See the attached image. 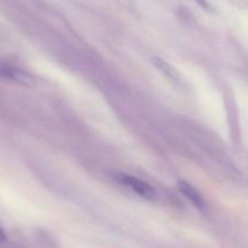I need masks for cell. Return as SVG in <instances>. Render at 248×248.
Here are the masks:
<instances>
[{"mask_svg":"<svg viewBox=\"0 0 248 248\" xmlns=\"http://www.w3.org/2000/svg\"><path fill=\"white\" fill-rule=\"evenodd\" d=\"M177 188H178L179 193H181L182 195L186 196V200H188L194 207L198 208L199 211H206L207 203H206L203 196L201 195V193L195 188V186H191V184L186 181H178Z\"/></svg>","mask_w":248,"mask_h":248,"instance_id":"cell-3","label":"cell"},{"mask_svg":"<svg viewBox=\"0 0 248 248\" xmlns=\"http://www.w3.org/2000/svg\"><path fill=\"white\" fill-rule=\"evenodd\" d=\"M152 63L161 74H164L165 77L170 80V81H172L173 84L177 85H183V78H182V75L179 74V72L173 67V65H171L170 63H167L166 61L162 60V58L160 57H153Z\"/></svg>","mask_w":248,"mask_h":248,"instance_id":"cell-4","label":"cell"},{"mask_svg":"<svg viewBox=\"0 0 248 248\" xmlns=\"http://www.w3.org/2000/svg\"><path fill=\"white\" fill-rule=\"evenodd\" d=\"M6 240H7L6 232H5L4 229L0 227V242H4V241H6Z\"/></svg>","mask_w":248,"mask_h":248,"instance_id":"cell-5","label":"cell"},{"mask_svg":"<svg viewBox=\"0 0 248 248\" xmlns=\"http://www.w3.org/2000/svg\"><path fill=\"white\" fill-rule=\"evenodd\" d=\"M116 181L121 184V186H126L127 189L132 190L140 198L147 199V200H156L157 193L153 186H150L147 182L142 181V179L137 178V177L128 176V174H118L115 176Z\"/></svg>","mask_w":248,"mask_h":248,"instance_id":"cell-1","label":"cell"},{"mask_svg":"<svg viewBox=\"0 0 248 248\" xmlns=\"http://www.w3.org/2000/svg\"><path fill=\"white\" fill-rule=\"evenodd\" d=\"M0 77L24 86H34L35 80L29 73L9 64H0Z\"/></svg>","mask_w":248,"mask_h":248,"instance_id":"cell-2","label":"cell"}]
</instances>
